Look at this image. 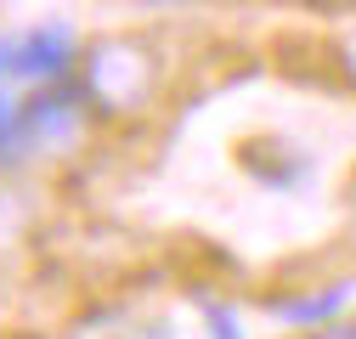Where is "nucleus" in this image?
<instances>
[{
    "mask_svg": "<svg viewBox=\"0 0 356 339\" xmlns=\"http://www.w3.org/2000/svg\"><path fill=\"white\" fill-rule=\"evenodd\" d=\"M317 339H356V317H345V322H328V328H317Z\"/></svg>",
    "mask_w": 356,
    "mask_h": 339,
    "instance_id": "423d86ee",
    "label": "nucleus"
},
{
    "mask_svg": "<svg viewBox=\"0 0 356 339\" xmlns=\"http://www.w3.org/2000/svg\"><path fill=\"white\" fill-rule=\"evenodd\" d=\"M17 113H23V108H17V97L6 91V85H0V147L12 142V124H17Z\"/></svg>",
    "mask_w": 356,
    "mask_h": 339,
    "instance_id": "39448f33",
    "label": "nucleus"
},
{
    "mask_svg": "<svg viewBox=\"0 0 356 339\" xmlns=\"http://www.w3.org/2000/svg\"><path fill=\"white\" fill-rule=\"evenodd\" d=\"M153 85H159V63L142 40H102V46L85 51L79 68V97L91 102L108 119H130L153 102Z\"/></svg>",
    "mask_w": 356,
    "mask_h": 339,
    "instance_id": "f257e3e1",
    "label": "nucleus"
},
{
    "mask_svg": "<svg viewBox=\"0 0 356 339\" xmlns=\"http://www.w3.org/2000/svg\"><path fill=\"white\" fill-rule=\"evenodd\" d=\"M339 300H345L339 288H323V294H311V300H294V306H289V322H317V317L339 311Z\"/></svg>",
    "mask_w": 356,
    "mask_h": 339,
    "instance_id": "20e7f679",
    "label": "nucleus"
},
{
    "mask_svg": "<svg viewBox=\"0 0 356 339\" xmlns=\"http://www.w3.org/2000/svg\"><path fill=\"white\" fill-rule=\"evenodd\" d=\"M209 322H215V339H238V328H232L227 311H209Z\"/></svg>",
    "mask_w": 356,
    "mask_h": 339,
    "instance_id": "0eeeda50",
    "label": "nucleus"
},
{
    "mask_svg": "<svg viewBox=\"0 0 356 339\" xmlns=\"http://www.w3.org/2000/svg\"><path fill=\"white\" fill-rule=\"evenodd\" d=\"M79 136V102L74 97H40L17 113L12 142L0 147V158H29V153H63Z\"/></svg>",
    "mask_w": 356,
    "mask_h": 339,
    "instance_id": "f03ea898",
    "label": "nucleus"
},
{
    "mask_svg": "<svg viewBox=\"0 0 356 339\" xmlns=\"http://www.w3.org/2000/svg\"><path fill=\"white\" fill-rule=\"evenodd\" d=\"M68 63H74V40H68L63 28H40V34H29V40H17V46H12V74L34 79V85L57 79Z\"/></svg>",
    "mask_w": 356,
    "mask_h": 339,
    "instance_id": "7ed1b4c3",
    "label": "nucleus"
}]
</instances>
